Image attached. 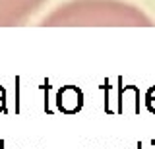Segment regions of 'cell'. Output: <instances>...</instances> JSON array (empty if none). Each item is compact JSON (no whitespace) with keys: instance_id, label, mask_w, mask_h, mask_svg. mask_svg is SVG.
<instances>
[{"instance_id":"cell-1","label":"cell","mask_w":155,"mask_h":149,"mask_svg":"<svg viewBox=\"0 0 155 149\" xmlns=\"http://www.w3.org/2000/svg\"><path fill=\"white\" fill-rule=\"evenodd\" d=\"M56 107L62 114H76L84 107V93L76 85H64L56 93Z\"/></svg>"},{"instance_id":"cell-2","label":"cell","mask_w":155,"mask_h":149,"mask_svg":"<svg viewBox=\"0 0 155 149\" xmlns=\"http://www.w3.org/2000/svg\"><path fill=\"white\" fill-rule=\"evenodd\" d=\"M145 107H147L149 112L155 114V85H153V87H149L147 93H145Z\"/></svg>"},{"instance_id":"cell-3","label":"cell","mask_w":155,"mask_h":149,"mask_svg":"<svg viewBox=\"0 0 155 149\" xmlns=\"http://www.w3.org/2000/svg\"><path fill=\"white\" fill-rule=\"evenodd\" d=\"M0 110H4V93L0 95Z\"/></svg>"}]
</instances>
